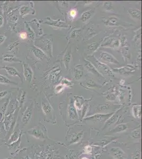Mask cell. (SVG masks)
Segmentation results:
<instances>
[{
  "label": "cell",
  "mask_w": 142,
  "mask_h": 159,
  "mask_svg": "<svg viewBox=\"0 0 142 159\" xmlns=\"http://www.w3.org/2000/svg\"><path fill=\"white\" fill-rule=\"evenodd\" d=\"M6 37L3 34H0V45L3 43L6 40Z\"/></svg>",
  "instance_id": "obj_28"
},
{
  "label": "cell",
  "mask_w": 142,
  "mask_h": 159,
  "mask_svg": "<svg viewBox=\"0 0 142 159\" xmlns=\"http://www.w3.org/2000/svg\"><path fill=\"white\" fill-rule=\"evenodd\" d=\"M132 114L135 118H140L141 117V106L140 105H135L132 108Z\"/></svg>",
  "instance_id": "obj_16"
},
{
  "label": "cell",
  "mask_w": 142,
  "mask_h": 159,
  "mask_svg": "<svg viewBox=\"0 0 142 159\" xmlns=\"http://www.w3.org/2000/svg\"><path fill=\"white\" fill-rule=\"evenodd\" d=\"M81 159H89L88 158H87V157H85V156H84V157H83V158H81Z\"/></svg>",
  "instance_id": "obj_34"
},
{
  "label": "cell",
  "mask_w": 142,
  "mask_h": 159,
  "mask_svg": "<svg viewBox=\"0 0 142 159\" xmlns=\"http://www.w3.org/2000/svg\"><path fill=\"white\" fill-rule=\"evenodd\" d=\"M31 50L35 56L38 60H42L43 58L46 57V56L44 53V52L38 47L36 46H33Z\"/></svg>",
  "instance_id": "obj_13"
},
{
  "label": "cell",
  "mask_w": 142,
  "mask_h": 159,
  "mask_svg": "<svg viewBox=\"0 0 142 159\" xmlns=\"http://www.w3.org/2000/svg\"><path fill=\"white\" fill-rule=\"evenodd\" d=\"M46 130L40 126H36L31 129L28 130L27 133L31 136L37 139L46 138Z\"/></svg>",
  "instance_id": "obj_2"
},
{
  "label": "cell",
  "mask_w": 142,
  "mask_h": 159,
  "mask_svg": "<svg viewBox=\"0 0 142 159\" xmlns=\"http://www.w3.org/2000/svg\"><path fill=\"white\" fill-rule=\"evenodd\" d=\"M4 23V18L2 15L0 14V28L1 27Z\"/></svg>",
  "instance_id": "obj_31"
},
{
  "label": "cell",
  "mask_w": 142,
  "mask_h": 159,
  "mask_svg": "<svg viewBox=\"0 0 142 159\" xmlns=\"http://www.w3.org/2000/svg\"><path fill=\"white\" fill-rule=\"evenodd\" d=\"M77 12L75 10H72L70 12V15L72 18H74L77 15Z\"/></svg>",
  "instance_id": "obj_30"
},
{
  "label": "cell",
  "mask_w": 142,
  "mask_h": 159,
  "mask_svg": "<svg viewBox=\"0 0 142 159\" xmlns=\"http://www.w3.org/2000/svg\"><path fill=\"white\" fill-rule=\"evenodd\" d=\"M83 151H84V153L85 154H90L92 153V148L91 147V146H85L84 149H83Z\"/></svg>",
  "instance_id": "obj_22"
},
{
  "label": "cell",
  "mask_w": 142,
  "mask_h": 159,
  "mask_svg": "<svg viewBox=\"0 0 142 159\" xmlns=\"http://www.w3.org/2000/svg\"><path fill=\"white\" fill-rule=\"evenodd\" d=\"M18 42H16V43H14L11 44V45H10L8 47V50H9V51L12 50H13L14 48L18 45Z\"/></svg>",
  "instance_id": "obj_25"
},
{
  "label": "cell",
  "mask_w": 142,
  "mask_h": 159,
  "mask_svg": "<svg viewBox=\"0 0 142 159\" xmlns=\"http://www.w3.org/2000/svg\"><path fill=\"white\" fill-rule=\"evenodd\" d=\"M18 136L17 133L16 132V133H14L12 135V136H11L10 141H11L12 142H13L14 141H16L17 140V138H18Z\"/></svg>",
  "instance_id": "obj_26"
},
{
  "label": "cell",
  "mask_w": 142,
  "mask_h": 159,
  "mask_svg": "<svg viewBox=\"0 0 142 159\" xmlns=\"http://www.w3.org/2000/svg\"><path fill=\"white\" fill-rule=\"evenodd\" d=\"M80 69L76 70L75 71V78L76 79H79L81 77H82L83 75V71H79Z\"/></svg>",
  "instance_id": "obj_23"
},
{
  "label": "cell",
  "mask_w": 142,
  "mask_h": 159,
  "mask_svg": "<svg viewBox=\"0 0 142 159\" xmlns=\"http://www.w3.org/2000/svg\"><path fill=\"white\" fill-rule=\"evenodd\" d=\"M118 116L116 115H112V117H110L107 121H106V123L104 125V128H102L103 130L106 129L109 126L112 125V124L115 123L116 121H117Z\"/></svg>",
  "instance_id": "obj_17"
},
{
  "label": "cell",
  "mask_w": 142,
  "mask_h": 159,
  "mask_svg": "<svg viewBox=\"0 0 142 159\" xmlns=\"http://www.w3.org/2000/svg\"><path fill=\"white\" fill-rule=\"evenodd\" d=\"M114 113H109V114H97L92 116L85 118V121H91L94 123H103L104 121H107L109 118L111 117Z\"/></svg>",
  "instance_id": "obj_1"
},
{
  "label": "cell",
  "mask_w": 142,
  "mask_h": 159,
  "mask_svg": "<svg viewBox=\"0 0 142 159\" xmlns=\"http://www.w3.org/2000/svg\"><path fill=\"white\" fill-rule=\"evenodd\" d=\"M42 108L44 114L47 117H51L52 115L53 109L51 106L48 102H42Z\"/></svg>",
  "instance_id": "obj_12"
},
{
  "label": "cell",
  "mask_w": 142,
  "mask_h": 159,
  "mask_svg": "<svg viewBox=\"0 0 142 159\" xmlns=\"http://www.w3.org/2000/svg\"><path fill=\"white\" fill-rule=\"evenodd\" d=\"M83 134H84V132L83 131L74 133L71 137V140L70 141V144L72 145V144H74L79 142L83 137Z\"/></svg>",
  "instance_id": "obj_11"
},
{
  "label": "cell",
  "mask_w": 142,
  "mask_h": 159,
  "mask_svg": "<svg viewBox=\"0 0 142 159\" xmlns=\"http://www.w3.org/2000/svg\"><path fill=\"white\" fill-rule=\"evenodd\" d=\"M2 69L5 70L8 74L13 77H19L20 79H22V77L19 71L12 66H6Z\"/></svg>",
  "instance_id": "obj_9"
},
{
  "label": "cell",
  "mask_w": 142,
  "mask_h": 159,
  "mask_svg": "<svg viewBox=\"0 0 142 159\" xmlns=\"http://www.w3.org/2000/svg\"><path fill=\"white\" fill-rule=\"evenodd\" d=\"M18 106V102L16 99H11L8 107V112L9 114H11L14 112Z\"/></svg>",
  "instance_id": "obj_14"
},
{
  "label": "cell",
  "mask_w": 142,
  "mask_h": 159,
  "mask_svg": "<svg viewBox=\"0 0 142 159\" xmlns=\"http://www.w3.org/2000/svg\"><path fill=\"white\" fill-rule=\"evenodd\" d=\"M8 94V91L6 90L0 91V98H2L3 97H6Z\"/></svg>",
  "instance_id": "obj_24"
},
{
  "label": "cell",
  "mask_w": 142,
  "mask_h": 159,
  "mask_svg": "<svg viewBox=\"0 0 142 159\" xmlns=\"http://www.w3.org/2000/svg\"><path fill=\"white\" fill-rule=\"evenodd\" d=\"M129 126L126 124H119L117 126H116L112 131H110L109 134H116V133H120L121 132L126 131L128 129Z\"/></svg>",
  "instance_id": "obj_10"
},
{
  "label": "cell",
  "mask_w": 142,
  "mask_h": 159,
  "mask_svg": "<svg viewBox=\"0 0 142 159\" xmlns=\"http://www.w3.org/2000/svg\"><path fill=\"white\" fill-rule=\"evenodd\" d=\"M33 115V107L30 105L28 107L27 109L25 110V112L23 114L22 118V123L24 125L27 124L29 121L32 117Z\"/></svg>",
  "instance_id": "obj_7"
},
{
  "label": "cell",
  "mask_w": 142,
  "mask_h": 159,
  "mask_svg": "<svg viewBox=\"0 0 142 159\" xmlns=\"http://www.w3.org/2000/svg\"><path fill=\"white\" fill-rule=\"evenodd\" d=\"M56 88H58H58H59V89H58V90H57V92H60V91L62 90L63 89V86L62 85H58V87H56Z\"/></svg>",
  "instance_id": "obj_32"
},
{
  "label": "cell",
  "mask_w": 142,
  "mask_h": 159,
  "mask_svg": "<svg viewBox=\"0 0 142 159\" xmlns=\"http://www.w3.org/2000/svg\"><path fill=\"white\" fill-rule=\"evenodd\" d=\"M68 116L71 120L75 121L78 119V115L74 104L71 103L68 107Z\"/></svg>",
  "instance_id": "obj_8"
},
{
  "label": "cell",
  "mask_w": 142,
  "mask_h": 159,
  "mask_svg": "<svg viewBox=\"0 0 142 159\" xmlns=\"http://www.w3.org/2000/svg\"><path fill=\"white\" fill-rule=\"evenodd\" d=\"M100 59L102 61L108 63L119 64V62L111 54L107 52H101L100 55Z\"/></svg>",
  "instance_id": "obj_4"
},
{
  "label": "cell",
  "mask_w": 142,
  "mask_h": 159,
  "mask_svg": "<svg viewBox=\"0 0 142 159\" xmlns=\"http://www.w3.org/2000/svg\"><path fill=\"white\" fill-rule=\"evenodd\" d=\"M71 50H68V51L66 52L65 56H64V63L65 64L66 67L67 69H68V64L70 63V61L71 60Z\"/></svg>",
  "instance_id": "obj_20"
},
{
  "label": "cell",
  "mask_w": 142,
  "mask_h": 159,
  "mask_svg": "<svg viewBox=\"0 0 142 159\" xmlns=\"http://www.w3.org/2000/svg\"><path fill=\"white\" fill-rule=\"evenodd\" d=\"M131 136L133 138H136V139L140 138L141 136V128H137V129L134 130V131L131 133Z\"/></svg>",
  "instance_id": "obj_21"
},
{
  "label": "cell",
  "mask_w": 142,
  "mask_h": 159,
  "mask_svg": "<svg viewBox=\"0 0 142 159\" xmlns=\"http://www.w3.org/2000/svg\"><path fill=\"white\" fill-rule=\"evenodd\" d=\"M30 159V157L29 156H26L24 157V158H23V159Z\"/></svg>",
  "instance_id": "obj_33"
},
{
  "label": "cell",
  "mask_w": 142,
  "mask_h": 159,
  "mask_svg": "<svg viewBox=\"0 0 142 159\" xmlns=\"http://www.w3.org/2000/svg\"><path fill=\"white\" fill-rule=\"evenodd\" d=\"M0 83L4 84H17V83L11 81V80L8 79L7 77L3 75H0Z\"/></svg>",
  "instance_id": "obj_19"
},
{
  "label": "cell",
  "mask_w": 142,
  "mask_h": 159,
  "mask_svg": "<svg viewBox=\"0 0 142 159\" xmlns=\"http://www.w3.org/2000/svg\"><path fill=\"white\" fill-rule=\"evenodd\" d=\"M109 151L110 154L115 159H129L127 154L119 147H112Z\"/></svg>",
  "instance_id": "obj_3"
},
{
  "label": "cell",
  "mask_w": 142,
  "mask_h": 159,
  "mask_svg": "<svg viewBox=\"0 0 142 159\" xmlns=\"http://www.w3.org/2000/svg\"><path fill=\"white\" fill-rule=\"evenodd\" d=\"M20 38L22 39H25L27 38V33H20Z\"/></svg>",
  "instance_id": "obj_29"
},
{
  "label": "cell",
  "mask_w": 142,
  "mask_h": 159,
  "mask_svg": "<svg viewBox=\"0 0 142 159\" xmlns=\"http://www.w3.org/2000/svg\"><path fill=\"white\" fill-rule=\"evenodd\" d=\"M53 153L49 149L40 150L38 153L35 154V159H52Z\"/></svg>",
  "instance_id": "obj_5"
},
{
  "label": "cell",
  "mask_w": 142,
  "mask_h": 159,
  "mask_svg": "<svg viewBox=\"0 0 142 159\" xmlns=\"http://www.w3.org/2000/svg\"><path fill=\"white\" fill-rule=\"evenodd\" d=\"M23 67V77H25V80L29 82H31L33 77V71L32 69H31V67L27 64H24Z\"/></svg>",
  "instance_id": "obj_6"
},
{
  "label": "cell",
  "mask_w": 142,
  "mask_h": 159,
  "mask_svg": "<svg viewBox=\"0 0 142 159\" xmlns=\"http://www.w3.org/2000/svg\"><path fill=\"white\" fill-rule=\"evenodd\" d=\"M2 60L5 62H21V60L14 55L6 54L2 57Z\"/></svg>",
  "instance_id": "obj_15"
},
{
  "label": "cell",
  "mask_w": 142,
  "mask_h": 159,
  "mask_svg": "<svg viewBox=\"0 0 142 159\" xmlns=\"http://www.w3.org/2000/svg\"><path fill=\"white\" fill-rule=\"evenodd\" d=\"M25 99H26V92L24 91L23 93H22V95H21V99H20V104H22L24 103Z\"/></svg>",
  "instance_id": "obj_27"
},
{
  "label": "cell",
  "mask_w": 142,
  "mask_h": 159,
  "mask_svg": "<svg viewBox=\"0 0 142 159\" xmlns=\"http://www.w3.org/2000/svg\"><path fill=\"white\" fill-rule=\"evenodd\" d=\"M97 63L98 65L99 68L100 69V70H101L103 72L110 74V75H111V74H112V73L110 71L109 68L105 64H104L103 63H101L100 62H98V61H97Z\"/></svg>",
  "instance_id": "obj_18"
}]
</instances>
